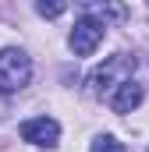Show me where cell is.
<instances>
[{"instance_id":"6da1fadb","label":"cell","mask_w":149,"mask_h":152,"mask_svg":"<svg viewBox=\"0 0 149 152\" xmlns=\"http://www.w3.org/2000/svg\"><path fill=\"white\" fill-rule=\"evenodd\" d=\"M135 57L131 53H114V57H107L96 71H92V78H89V88H92V96H100V99H110V92L117 88V85H124L128 78L135 75Z\"/></svg>"},{"instance_id":"7a4b0ae2","label":"cell","mask_w":149,"mask_h":152,"mask_svg":"<svg viewBox=\"0 0 149 152\" xmlns=\"http://www.w3.org/2000/svg\"><path fill=\"white\" fill-rule=\"evenodd\" d=\"M29 81H32V60H29V53L18 50V46H4L0 50V92L14 96Z\"/></svg>"},{"instance_id":"3957f363","label":"cell","mask_w":149,"mask_h":152,"mask_svg":"<svg viewBox=\"0 0 149 152\" xmlns=\"http://www.w3.org/2000/svg\"><path fill=\"white\" fill-rule=\"evenodd\" d=\"M103 36H107V25H103L100 18L82 14V18L74 21L71 36H68V46H71L74 57H92V53H96V46L103 42Z\"/></svg>"},{"instance_id":"277c9868","label":"cell","mask_w":149,"mask_h":152,"mask_svg":"<svg viewBox=\"0 0 149 152\" xmlns=\"http://www.w3.org/2000/svg\"><path fill=\"white\" fill-rule=\"evenodd\" d=\"M18 131H21L25 142H32L39 149H57V142H60V124H57L53 117H32V120H25Z\"/></svg>"},{"instance_id":"5b68a950","label":"cell","mask_w":149,"mask_h":152,"mask_svg":"<svg viewBox=\"0 0 149 152\" xmlns=\"http://www.w3.org/2000/svg\"><path fill=\"white\" fill-rule=\"evenodd\" d=\"M74 4H78L82 14L100 18L103 25H121V21H128V7H124V0H74Z\"/></svg>"},{"instance_id":"8992f818","label":"cell","mask_w":149,"mask_h":152,"mask_svg":"<svg viewBox=\"0 0 149 152\" xmlns=\"http://www.w3.org/2000/svg\"><path fill=\"white\" fill-rule=\"evenodd\" d=\"M142 99H146L142 85H139L135 78H128L124 85H117V88L110 92V99H107V103H110L114 113H131V110H139V103H142Z\"/></svg>"},{"instance_id":"52a82bcc","label":"cell","mask_w":149,"mask_h":152,"mask_svg":"<svg viewBox=\"0 0 149 152\" xmlns=\"http://www.w3.org/2000/svg\"><path fill=\"white\" fill-rule=\"evenodd\" d=\"M68 11V0H36V14H43V18H60Z\"/></svg>"},{"instance_id":"ba28073f","label":"cell","mask_w":149,"mask_h":152,"mask_svg":"<svg viewBox=\"0 0 149 152\" xmlns=\"http://www.w3.org/2000/svg\"><path fill=\"white\" fill-rule=\"evenodd\" d=\"M89 152H124V145H121L114 134H100V138H92Z\"/></svg>"}]
</instances>
